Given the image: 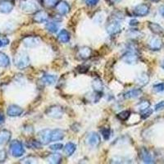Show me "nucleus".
<instances>
[{
	"label": "nucleus",
	"mask_w": 164,
	"mask_h": 164,
	"mask_svg": "<svg viewBox=\"0 0 164 164\" xmlns=\"http://www.w3.org/2000/svg\"><path fill=\"white\" fill-rule=\"evenodd\" d=\"M123 18H124L123 14L120 12L113 13V15L110 16L108 22L106 26L107 31L109 35L113 36L121 31V29H122L121 22L122 21Z\"/></svg>",
	"instance_id": "obj_1"
},
{
	"label": "nucleus",
	"mask_w": 164,
	"mask_h": 164,
	"mask_svg": "<svg viewBox=\"0 0 164 164\" xmlns=\"http://www.w3.org/2000/svg\"><path fill=\"white\" fill-rule=\"evenodd\" d=\"M20 7L23 13L27 14L36 13L39 10V4L37 0H22Z\"/></svg>",
	"instance_id": "obj_2"
},
{
	"label": "nucleus",
	"mask_w": 164,
	"mask_h": 164,
	"mask_svg": "<svg viewBox=\"0 0 164 164\" xmlns=\"http://www.w3.org/2000/svg\"><path fill=\"white\" fill-rule=\"evenodd\" d=\"M14 64L19 69H25L30 65L29 55L25 51L18 52L14 57Z\"/></svg>",
	"instance_id": "obj_3"
},
{
	"label": "nucleus",
	"mask_w": 164,
	"mask_h": 164,
	"mask_svg": "<svg viewBox=\"0 0 164 164\" xmlns=\"http://www.w3.org/2000/svg\"><path fill=\"white\" fill-rule=\"evenodd\" d=\"M10 153L15 158H20L25 154V148L22 143L19 140H13L10 144Z\"/></svg>",
	"instance_id": "obj_4"
},
{
	"label": "nucleus",
	"mask_w": 164,
	"mask_h": 164,
	"mask_svg": "<svg viewBox=\"0 0 164 164\" xmlns=\"http://www.w3.org/2000/svg\"><path fill=\"white\" fill-rule=\"evenodd\" d=\"M122 60L128 64H135L139 61V56L137 52L133 47H130L127 51L122 56Z\"/></svg>",
	"instance_id": "obj_5"
},
{
	"label": "nucleus",
	"mask_w": 164,
	"mask_h": 164,
	"mask_svg": "<svg viewBox=\"0 0 164 164\" xmlns=\"http://www.w3.org/2000/svg\"><path fill=\"white\" fill-rule=\"evenodd\" d=\"M45 113L47 116L50 117L52 118L59 119L62 117L64 111H63V108L59 105H53L45 111Z\"/></svg>",
	"instance_id": "obj_6"
},
{
	"label": "nucleus",
	"mask_w": 164,
	"mask_h": 164,
	"mask_svg": "<svg viewBox=\"0 0 164 164\" xmlns=\"http://www.w3.org/2000/svg\"><path fill=\"white\" fill-rule=\"evenodd\" d=\"M92 53H93V51L90 47L83 46L79 48L76 52V58L81 59V60H86L91 57Z\"/></svg>",
	"instance_id": "obj_7"
},
{
	"label": "nucleus",
	"mask_w": 164,
	"mask_h": 164,
	"mask_svg": "<svg viewBox=\"0 0 164 164\" xmlns=\"http://www.w3.org/2000/svg\"><path fill=\"white\" fill-rule=\"evenodd\" d=\"M51 132L52 131L49 129H45L39 132V141L42 145H48L49 142H51Z\"/></svg>",
	"instance_id": "obj_8"
},
{
	"label": "nucleus",
	"mask_w": 164,
	"mask_h": 164,
	"mask_svg": "<svg viewBox=\"0 0 164 164\" xmlns=\"http://www.w3.org/2000/svg\"><path fill=\"white\" fill-rule=\"evenodd\" d=\"M22 42L27 48H36L40 44V39L36 36H26L22 39Z\"/></svg>",
	"instance_id": "obj_9"
},
{
	"label": "nucleus",
	"mask_w": 164,
	"mask_h": 164,
	"mask_svg": "<svg viewBox=\"0 0 164 164\" xmlns=\"http://www.w3.org/2000/svg\"><path fill=\"white\" fill-rule=\"evenodd\" d=\"M133 13L137 16H145L149 13V7L145 3L139 4L134 8Z\"/></svg>",
	"instance_id": "obj_10"
},
{
	"label": "nucleus",
	"mask_w": 164,
	"mask_h": 164,
	"mask_svg": "<svg viewBox=\"0 0 164 164\" xmlns=\"http://www.w3.org/2000/svg\"><path fill=\"white\" fill-rule=\"evenodd\" d=\"M101 138L100 135L97 133H91L88 135L86 139V143L91 147H98L100 145Z\"/></svg>",
	"instance_id": "obj_11"
},
{
	"label": "nucleus",
	"mask_w": 164,
	"mask_h": 164,
	"mask_svg": "<svg viewBox=\"0 0 164 164\" xmlns=\"http://www.w3.org/2000/svg\"><path fill=\"white\" fill-rule=\"evenodd\" d=\"M14 4L10 0H1L0 1V13H9L13 9Z\"/></svg>",
	"instance_id": "obj_12"
},
{
	"label": "nucleus",
	"mask_w": 164,
	"mask_h": 164,
	"mask_svg": "<svg viewBox=\"0 0 164 164\" xmlns=\"http://www.w3.org/2000/svg\"><path fill=\"white\" fill-rule=\"evenodd\" d=\"M148 47L151 50H154V51L160 50L163 47V41L161 39H159L158 37H153L148 41Z\"/></svg>",
	"instance_id": "obj_13"
},
{
	"label": "nucleus",
	"mask_w": 164,
	"mask_h": 164,
	"mask_svg": "<svg viewBox=\"0 0 164 164\" xmlns=\"http://www.w3.org/2000/svg\"><path fill=\"white\" fill-rule=\"evenodd\" d=\"M23 113V109L21 107L17 106L16 104H12L7 108V114L9 117H18L22 115Z\"/></svg>",
	"instance_id": "obj_14"
},
{
	"label": "nucleus",
	"mask_w": 164,
	"mask_h": 164,
	"mask_svg": "<svg viewBox=\"0 0 164 164\" xmlns=\"http://www.w3.org/2000/svg\"><path fill=\"white\" fill-rule=\"evenodd\" d=\"M48 18V14L45 11H41L39 10L36 12L33 17V21L36 23H44L47 22Z\"/></svg>",
	"instance_id": "obj_15"
},
{
	"label": "nucleus",
	"mask_w": 164,
	"mask_h": 164,
	"mask_svg": "<svg viewBox=\"0 0 164 164\" xmlns=\"http://www.w3.org/2000/svg\"><path fill=\"white\" fill-rule=\"evenodd\" d=\"M140 158H141L142 161L144 162L145 163H154V158L152 154L149 153L148 149H146L145 148H142L140 149Z\"/></svg>",
	"instance_id": "obj_16"
},
{
	"label": "nucleus",
	"mask_w": 164,
	"mask_h": 164,
	"mask_svg": "<svg viewBox=\"0 0 164 164\" xmlns=\"http://www.w3.org/2000/svg\"><path fill=\"white\" fill-rule=\"evenodd\" d=\"M56 10L60 15H66L70 11V6L65 1H59V3L56 6Z\"/></svg>",
	"instance_id": "obj_17"
},
{
	"label": "nucleus",
	"mask_w": 164,
	"mask_h": 164,
	"mask_svg": "<svg viewBox=\"0 0 164 164\" xmlns=\"http://www.w3.org/2000/svg\"><path fill=\"white\" fill-rule=\"evenodd\" d=\"M12 137V133L7 130L0 131V145H6L8 143Z\"/></svg>",
	"instance_id": "obj_18"
},
{
	"label": "nucleus",
	"mask_w": 164,
	"mask_h": 164,
	"mask_svg": "<svg viewBox=\"0 0 164 164\" xmlns=\"http://www.w3.org/2000/svg\"><path fill=\"white\" fill-rule=\"evenodd\" d=\"M65 131L62 129H55L51 132V141H58L64 138Z\"/></svg>",
	"instance_id": "obj_19"
},
{
	"label": "nucleus",
	"mask_w": 164,
	"mask_h": 164,
	"mask_svg": "<svg viewBox=\"0 0 164 164\" xmlns=\"http://www.w3.org/2000/svg\"><path fill=\"white\" fill-rule=\"evenodd\" d=\"M148 81H149V76L148 74H146L145 72H142L136 77L135 83L136 85H138L139 86H145V85L148 84Z\"/></svg>",
	"instance_id": "obj_20"
},
{
	"label": "nucleus",
	"mask_w": 164,
	"mask_h": 164,
	"mask_svg": "<svg viewBox=\"0 0 164 164\" xmlns=\"http://www.w3.org/2000/svg\"><path fill=\"white\" fill-rule=\"evenodd\" d=\"M148 28L151 30L152 32L155 35H163V28L160 25H158L157 23L154 22H148Z\"/></svg>",
	"instance_id": "obj_21"
},
{
	"label": "nucleus",
	"mask_w": 164,
	"mask_h": 164,
	"mask_svg": "<svg viewBox=\"0 0 164 164\" xmlns=\"http://www.w3.org/2000/svg\"><path fill=\"white\" fill-rule=\"evenodd\" d=\"M47 160L48 163L52 164H58L60 163L62 161V156L60 154L58 153H53V154H50L47 157Z\"/></svg>",
	"instance_id": "obj_22"
},
{
	"label": "nucleus",
	"mask_w": 164,
	"mask_h": 164,
	"mask_svg": "<svg viewBox=\"0 0 164 164\" xmlns=\"http://www.w3.org/2000/svg\"><path fill=\"white\" fill-rule=\"evenodd\" d=\"M142 94V90L140 89H135V90H131L127 91L126 93L124 94L125 99H135L140 96Z\"/></svg>",
	"instance_id": "obj_23"
},
{
	"label": "nucleus",
	"mask_w": 164,
	"mask_h": 164,
	"mask_svg": "<svg viewBox=\"0 0 164 164\" xmlns=\"http://www.w3.org/2000/svg\"><path fill=\"white\" fill-rule=\"evenodd\" d=\"M70 38H71L70 34L67 30H62L58 36V40L62 43H68L70 40Z\"/></svg>",
	"instance_id": "obj_24"
},
{
	"label": "nucleus",
	"mask_w": 164,
	"mask_h": 164,
	"mask_svg": "<svg viewBox=\"0 0 164 164\" xmlns=\"http://www.w3.org/2000/svg\"><path fill=\"white\" fill-rule=\"evenodd\" d=\"M76 149V145L73 144V143H71V142H69V143H68L67 145H65L64 152L68 156H71V155L74 154Z\"/></svg>",
	"instance_id": "obj_25"
},
{
	"label": "nucleus",
	"mask_w": 164,
	"mask_h": 164,
	"mask_svg": "<svg viewBox=\"0 0 164 164\" xmlns=\"http://www.w3.org/2000/svg\"><path fill=\"white\" fill-rule=\"evenodd\" d=\"M10 64V59L8 56H7L4 53L0 52V67L1 68H7Z\"/></svg>",
	"instance_id": "obj_26"
},
{
	"label": "nucleus",
	"mask_w": 164,
	"mask_h": 164,
	"mask_svg": "<svg viewBox=\"0 0 164 164\" xmlns=\"http://www.w3.org/2000/svg\"><path fill=\"white\" fill-rule=\"evenodd\" d=\"M57 81V76L53 75H45L42 77V81L43 83L46 85H53Z\"/></svg>",
	"instance_id": "obj_27"
},
{
	"label": "nucleus",
	"mask_w": 164,
	"mask_h": 164,
	"mask_svg": "<svg viewBox=\"0 0 164 164\" xmlns=\"http://www.w3.org/2000/svg\"><path fill=\"white\" fill-rule=\"evenodd\" d=\"M92 86H93L94 90V91H95L96 93H100V92L103 90V85L99 78H96V79L94 80Z\"/></svg>",
	"instance_id": "obj_28"
},
{
	"label": "nucleus",
	"mask_w": 164,
	"mask_h": 164,
	"mask_svg": "<svg viewBox=\"0 0 164 164\" xmlns=\"http://www.w3.org/2000/svg\"><path fill=\"white\" fill-rule=\"evenodd\" d=\"M59 3V0H41V3L43 6L46 8H52L57 6Z\"/></svg>",
	"instance_id": "obj_29"
},
{
	"label": "nucleus",
	"mask_w": 164,
	"mask_h": 164,
	"mask_svg": "<svg viewBox=\"0 0 164 164\" xmlns=\"http://www.w3.org/2000/svg\"><path fill=\"white\" fill-rule=\"evenodd\" d=\"M45 27H46V29L48 30L49 32L56 33L58 30V29H59V25L57 22H51L47 23Z\"/></svg>",
	"instance_id": "obj_30"
},
{
	"label": "nucleus",
	"mask_w": 164,
	"mask_h": 164,
	"mask_svg": "<svg viewBox=\"0 0 164 164\" xmlns=\"http://www.w3.org/2000/svg\"><path fill=\"white\" fill-rule=\"evenodd\" d=\"M150 107V103L147 101V100H143L141 102H140V103L136 105V108L140 111V112H142V111H144V110L147 109Z\"/></svg>",
	"instance_id": "obj_31"
},
{
	"label": "nucleus",
	"mask_w": 164,
	"mask_h": 164,
	"mask_svg": "<svg viewBox=\"0 0 164 164\" xmlns=\"http://www.w3.org/2000/svg\"><path fill=\"white\" fill-rule=\"evenodd\" d=\"M26 145L30 148H40L42 144L39 141H37V140H30L27 142Z\"/></svg>",
	"instance_id": "obj_32"
},
{
	"label": "nucleus",
	"mask_w": 164,
	"mask_h": 164,
	"mask_svg": "<svg viewBox=\"0 0 164 164\" xmlns=\"http://www.w3.org/2000/svg\"><path fill=\"white\" fill-rule=\"evenodd\" d=\"M131 117V113L128 110H125V111H122L117 114V117L118 119H120L121 121H126V120L129 119V117Z\"/></svg>",
	"instance_id": "obj_33"
},
{
	"label": "nucleus",
	"mask_w": 164,
	"mask_h": 164,
	"mask_svg": "<svg viewBox=\"0 0 164 164\" xmlns=\"http://www.w3.org/2000/svg\"><path fill=\"white\" fill-rule=\"evenodd\" d=\"M152 113H153V110L150 109V108H148L147 109H145L144 110V111L140 112V116H141L142 119H146V118H148V117L151 116Z\"/></svg>",
	"instance_id": "obj_34"
},
{
	"label": "nucleus",
	"mask_w": 164,
	"mask_h": 164,
	"mask_svg": "<svg viewBox=\"0 0 164 164\" xmlns=\"http://www.w3.org/2000/svg\"><path fill=\"white\" fill-rule=\"evenodd\" d=\"M21 163H36V158L31 157V156H29V157H26V158L22 159Z\"/></svg>",
	"instance_id": "obj_35"
},
{
	"label": "nucleus",
	"mask_w": 164,
	"mask_h": 164,
	"mask_svg": "<svg viewBox=\"0 0 164 164\" xmlns=\"http://www.w3.org/2000/svg\"><path fill=\"white\" fill-rule=\"evenodd\" d=\"M101 133H102V135L103 136L104 140H108L110 137V129L109 128H103L101 130Z\"/></svg>",
	"instance_id": "obj_36"
},
{
	"label": "nucleus",
	"mask_w": 164,
	"mask_h": 164,
	"mask_svg": "<svg viewBox=\"0 0 164 164\" xmlns=\"http://www.w3.org/2000/svg\"><path fill=\"white\" fill-rule=\"evenodd\" d=\"M63 148V145L62 144H60V143H57V144H53L49 146V148L51 150H53V151H58V150H60L62 148Z\"/></svg>",
	"instance_id": "obj_37"
},
{
	"label": "nucleus",
	"mask_w": 164,
	"mask_h": 164,
	"mask_svg": "<svg viewBox=\"0 0 164 164\" xmlns=\"http://www.w3.org/2000/svg\"><path fill=\"white\" fill-rule=\"evenodd\" d=\"M154 90L155 92H162L164 90V83L156 84L154 85Z\"/></svg>",
	"instance_id": "obj_38"
},
{
	"label": "nucleus",
	"mask_w": 164,
	"mask_h": 164,
	"mask_svg": "<svg viewBox=\"0 0 164 164\" xmlns=\"http://www.w3.org/2000/svg\"><path fill=\"white\" fill-rule=\"evenodd\" d=\"M154 109L156 112H159V111H162V110L164 109V100L163 101H161V102H159L158 103H157L156 105H155Z\"/></svg>",
	"instance_id": "obj_39"
},
{
	"label": "nucleus",
	"mask_w": 164,
	"mask_h": 164,
	"mask_svg": "<svg viewBox=\"0 0 164 164\" xmlns=\"http://www.w3.org/2000/svg\"><path fill=\"white\" fill-rule=\"evenodd\" d=\"M7 159V153L3 149H0V163L5 162Z\"/></svg>",
	"instance_id": "obj_40"
},
{
	"label": "nucleus",
	"mask_w": 164,
	"mask_h": 164,
	"mask_svg": "<svg viewBox=\"0 0 164 164\" xmlns=\"http://www.w3.org/2000/svg\"><path fill=\"white\" fill-rule=\"evenodd\" d=\"M99 0H85V2L88 6H95L97 3H99Z\"/></svg>",
	"instance_id": "obj_41"
},
{
	"label": "nucleus",
	"mask_w": 164,
	"mask_h": 164,
	"mask_svg": "<svg viewBox=\"0 0 164 164\" xmlns=\"http://www.w3.org/2000/svg\"><path fill=\"white\" fill-rule=\"evenodd\" d=\"M8 43H9V40H8V39H7L6 37H3L2 39H0V48L8 45Z\"/></svg>",
	"instance_id": "obj_42"
},
{
	"label": "nucleus",
	"mask_w": 164,
	"mask_h": 164,
	"mask_svg": "<svg viewBox=\"0 0 164 164\" xmlns=\"http://www.w3.org/2000/svg\"><path fill=\"white\" fill-rule=\"evenodd\" d=\"M79 69H78V71H80L81 73H85V72H86L88 71V68L89 67H87V66H85V65H82L81 67H79Z\"/></svg>",
	"instance_id": "obj_43"
},
{
	"label": "nucleus",
	"mask_w": 164,
	"mask_h": 164,
	"mask_svg": "<svg viewBox=\"0 0 164 164\" xmlns=\"http://www.w3.org/2000/svg\"><path fill=\"white\" fill-rule=\"evenodd\" d=\"M4 121H5V118H4V116H3V113H0V125L3 124Z\"/></svg>",
	"instance_id": "obj_44"
},
{
	"label": "nucleus",
	"mask_w": 164,
	"mask_h": 164,
	"mask_svg": "<svg viewBox=\"0 0 164 164\" xmlns=\"http://www.w3.org/2000/svg\"><path fill=\"white\" fill-rule=\"evenodd\" d=\"M138 24V22L136 21V20H131V22H130V25L131 26H136Z\"/></svg>",
	"instance_id": "obj_45"
},
{
	"label": "nucleus",
	"mask_w": 164,
	"mask_h": 164,
	"mask_svg": "<svg viewBox=\"0 0 164 164\" xmlns=\"http://www.w3.org/2000/svg\"><path fill=\"white\" fill-rule=\"evenodd\" d=\"M122 0H108V2L110 3H113V4H116V3H119Z\"/></svg>",
	"instance_id": "obj_46"
},
{
	"label": "nucleus",
	"mask_w": 164,
	"mask_h": 164,
	"mask_svg": "<svg viewBox=\"0 0 164 164\" xmlns=\"http://www.w3.org/2000/svg\"><path fill=\"white\" fill-rule=\"evenodd\" d=\"M161 14H162V16L164 17V7L161 9Z\"/></svg>",
	"instance_id": "obj_47"
},
{
	"label": "nucleus",
	"mask_w": 164,
	"mask_h": 164,
	"mask_svg": "<svg viewBox=\"0 0 164 164\" xmlns=\"http://www.w3.org/2000/svg\"><path fill=\"white\" fill-rule=\"evenodd\" d=\"M149 1H151V2H154V3H158L159 0H149Z\"/></svg>",
	"instance_id": "obj_48"
},
{
	"label": "nucleus",
	"mask_w": 164,
	"mask_h": 164,
	"mask_svg": "<svg viewBox=\"0 0 164 164\" xmlns=\"http://www.w3.org/2000/svg\"><path fill=\"white\" fill-rule=\"evenodd\" d=\"M162 68L164 69V60H163V63H162Z\"/></svg>",
	"instance_id": "obj_49"
}]
</instances>
